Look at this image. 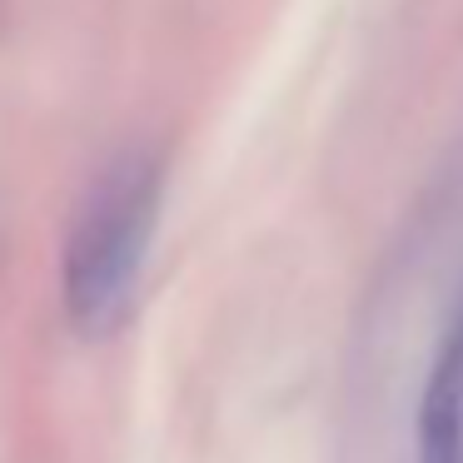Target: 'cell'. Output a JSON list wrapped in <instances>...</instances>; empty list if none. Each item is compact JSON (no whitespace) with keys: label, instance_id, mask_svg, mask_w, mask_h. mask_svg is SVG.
<instances>
[{"label":"cell","instance_id":"obj_1","mask_svg":"<svg viewBox=\"0 0 463 463\" xmlns=\"http://www.w3.org/2000/svg\"><path fill=\"white\" fill-rule=\"evenodd\" d=\"M165 200V165L150 150H125L100 170L65 240V314L85 339L115 334L135 309L145 260Z\"/></svg>","mask_w":463,"mask_h":463},{"label":"cell","instance_id":"obj_2","mask_svg":"<svg viewBox=\"0 0 463 463\" xmlns=\"http://www.w3.org/2000/svg\"><path fill=\"white\" fill-rule=\"evenodd\" d=\"M419 463H463V319L439 339L419 399Z\"/></svg>","mask_w":463,"mask_h":463},{"label":"cell","instance_id":"obj_3","mask_svg":"<svg viewBox=\"0 0 463 463\" xmlns=\"http://www.w3.org/2000/svg\"><path fill=\"white\" fill-rule=\"evenodd\" d=\"M458 319H463V309H458Z\"/></svg>","mask_w":463,"mask_h":463}]
</instances>
